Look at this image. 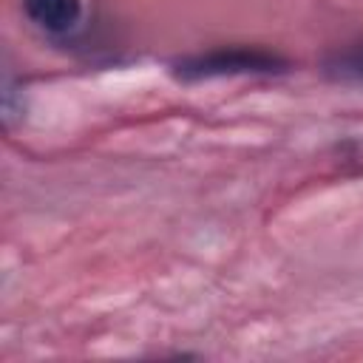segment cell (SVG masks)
<instances>
[{"mask_svg": "<svg viewBox=\"0 0 363 363\" xmlns=\"http://www.w3.org/2000/svg\"><path fill=\"white\" fill-rule=\"evenodd\" d=\"M329 74L343 79V82H357L363 85V43L337 54L332 62H329Z\"/></svg>", "mask_w": 363, "mask_h": 363, "instance_id": "3", "label": "cell"}, {"mask_svg": "<svg viewBox=\"0 0 363 363\" xmlns=\"http://www.w3.org/2000/svg\"><path fill=\"white\" fill-rule=\"evenodd\" d=\"M26 14L51 34L71 31L82 17V0H23Z\"/></svg>", "mask_w": 363, "mask_h": 363, "instance_id": "2", "label": "cell"}, {"mask_svg": "<svg viewBox=\"0 0 363 363\" xmlns=\"http://www.w3.org/2000/svg\"><path fill=\"white\" fill-rule=\"evenodd\" d=\"M284 60L261 51V48H218L210 54L187 57L176 62V74L182 79H213V77H235V74H269L281 71Z\"/></svg>", "mask_w": 363, "mask_h": 363, "instance_id": "1", "label": "cell"}]
</instances>
